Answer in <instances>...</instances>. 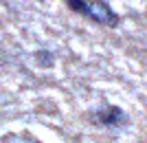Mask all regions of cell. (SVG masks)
<instances>
[{
  "mask_svg": "<svg viewBox=\"0 0 147 143\" xmlns=\"http://www.w3.org/2000/svg\"><path fill=\"white\" fill-rule=\"evenodd\" d=\"M66 7L70 11L79 13L84 18H90L97 24L110 26V29H117L119 22H121L119 13L105 0H66Z\"/></svg>",
  "mask_w": 147,
  "mask_h": 143,
  "instance_id": "1",
  "label": "cell"
},
{
  "mask_svg": "<svg viewBox=\"0 0 147 143\" xmlns=\"http://www.w3.org/2000/svg\"><path fill=\"white\" fill-rule=\"evenodd\" d=\"M97 121L101 125H108V128H114V125L123 123L125 121V115L119 106H103L97 112Z\"/></svg>",
  "mask_w": 147,
  "mask_h": 143,
  "instance_id": "2",
  "label": "cell"
},
{
  "mask_svg": "<svg viewBox=\"0 0 147 143\" xmlns=\"http://www.w3.org/2000/svg\"><path fill=\"white\" fill-rule=\"evenodd\" d=\"M35 62L40 64V66H44V68H49V66L55 64V57H53V53H49V51H37L35 53Z\"/></svg>",
  "mask_w": 147,
  "mask_h": 143,
  "instance_id": "3",
  "label": "cell"
}]
</instances>
